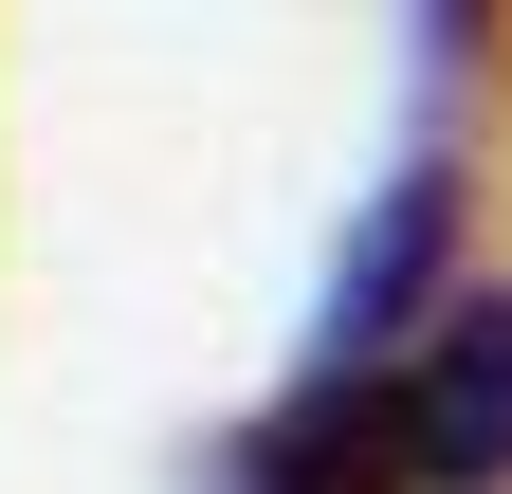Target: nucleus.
I'll use <instances>...</instances> for the list:
<instances>
[{
  "instance_id": "obj_1",
  "label": "nucleus",
  "mask_w": 512,
  "mask_h": 494,
  "mask_svg": "<svg viewBox=\"0 0 512 494\" xmlns=\"http://www.w3.org/2000/svg\"><path fill=\"white\" fill-rule=\"evenodd\" d=\"M348 385H366L384 494H512V293H439V312L384 330Z\"/></svg>"
}]
</instances>
